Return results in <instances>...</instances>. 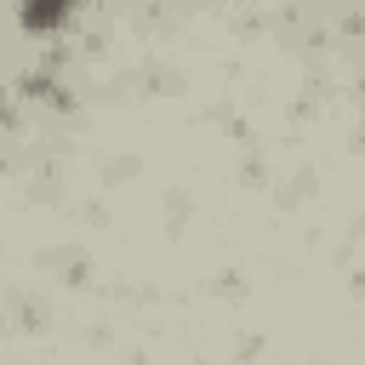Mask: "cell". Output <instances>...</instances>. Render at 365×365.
Masks as SVG:
<instances>
[{
  "mask_svg": "<svg viewBox=\"0 0 365 365\" xmlns=\"http://www.w3.org/2000/svg\"><path fill=\"white\" fill-rule=\"evenodd\" d=\"M80 6H86V0H23V6H17V23H23L29 34H51V29H63Z\"/></svg>",
  "mask_w": 365,
  "mask_h": 365,
  "instance_id": "obj_1",
  "label": "cell"
}]
</instances>
